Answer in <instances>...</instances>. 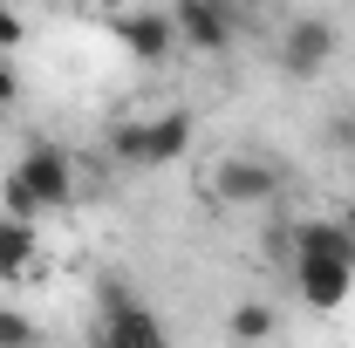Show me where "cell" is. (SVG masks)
<instances>
[{"label": "cell", "instance_id": "11", "mask_svg": "<svg viewBox=\"0 0 355 348\" xmlns=\"http://www.w3.org/2000/svg\"><path fill=\"white\" fill-rule=\"evenodd\" d=\"M0 348H35V321L21 307H0Z\"/></svg>", "mask_w": 355, "mask_h": 348}, {"label": "cell", "instance_id": "13", "mask_svg": "<svg viewBox=\"0 0 355 348\" xmlns=\"http://www.w3.org/2000/svg\"><path fill=\"white\" fill-rule=\"evenodd\" d=\"M21 103V76H14V62H0V110H14Z\"/></svg>", "mask_w": 355, "mask_h": 348}, {"label": "cell", "instance_id": "3", "mask_svg": "<svg viewBox=\"0 0 355 348\" xmlns=\"http://www.w3.org/2000/svg\"><path fill=\"white\" fill-rule=\"evenodd\" d=\"M171 28H178V48H191V55H225V48L239 42V7H232V0H178Z\"/></svg>", "mask_w": 355, "mask_h": 348}, {"label": "cell", "instance_id": "10", "mask_svg": "<svg viewBox=\"0 0 355 348\" xmlns=\"http://www.w3.org/2000/svg\"><path fill=\"white\" fill-rule=\"evenodd\" d=\"M225 335H232L239 348H260L266 335H273V307H266V301H239L232 321H225Z\"/></svg>", "mask_w": 355, "mask_h": 348}, {"label": "cell", "instance_id": "9", "mask_svg": "<svg viewBox=\"0 0 355 348\" xmlns=\"http://www.w3.org/2000/svg\"><path fill=\"white\" fill-rule=\"evenodd\" d=\"M35 253H42L35 225H28V218H7V212H0V280H21V273L35 266Z\"/></svg>", "mask_w": 355, "mask_h": 348}, {"label": "cell", "instance_id": "6", "mask_svg": "<svg viewBox=\"0 0 355 348\" xmlns=\"http://www.w3.org/2000/svg\"><path fill=\"white\" fill-rule=\"evenodd\" d=\"M110 28H116L123 55H137L144 69L171 62V48H178V28H171V14H157V7H130V14H116Z\"/></svg>", "mask_w": 355, "mask_h": 348}, {"label": "cell", "instance_id": "2", "mask_svg": "<svg viewBox=\"0 0 355 348\" xmlns=\"http://www.w3.org/2000/svg\"><path fill=\"white\" fill-rule=\"evenodd\" d=\"M294 294L314 314H335L355 294V260L349 253H308V246H294Z\"/></svg>", "mask_w": 355, "mask_h": 348}, {"label": "cell", "instance_id": "14", "mask_svg": "<svg viewBox=\"0 0 355 348\" xmlns=\"http://www.w3.org/2000/svg\"><path fill=\"white\" fill-rule=\"evenodd\" d=\"M83 348H103V342H83Z\"/></svg>", "mask_w": 355, "mask_h": 348}, {"label": "cell", "instance_id": "8", "mask_svg": "<svg viewBox=\"0 0 355 348\" xmlns=\"http://www.w3.org/2000/svg\"><path fill=\"white\" fill-rule=\"evenodd\" d=\"M184 143H191V116H184V110H164V116L144 123V150H137V164H171V157H184Z\"/></svg>", "mask_w": 355, "mask_h": 348}, {"label": "cell", "instance_id": "5", "mask_svg": "<svg viewBox=\"0 0 355 348\" xmlns=\"http://www.w3.org/2000/svg\"><path fill=\"white\" fill-rule=\"evenodd\" d=\"M280 184H287V171L273 157H253V150H232L219 171H212V191H219L225 205H273Z\"/></svg>", "mask_w": 355, "mask_h": 348}, {"label": "cell", "instance_id": "7", "mask_svg": "<svg viewBox=\"0 0 355 348\" xmlns=\"http://www.w3.org/2000/svg\"><path fill=\"white\" fill-rule=\"evenodd\" d=\"M328 62H335V28H328L321 14L294 21V28H287V42H280V69H287L294 82H314Z\"/></svg>", "mask_w": 355, "mask_h": 348}, {"label": "cell", "instance_id": "1", "mask_svg": "<svg viewBox=\"0 0 355 348\" xmlns=\"http://www.w3.org/2000/svg\"><path fill=\"white\" fill-rule=\"evenodd\" d=\"M14 191H28V205L35 212H55V205H69L76 198V164H69V150L62 143H28L21 150V164L7 171Z\"/></svg>", "mask_w": 355, "mask_h": 348}, {"label": "cell", "instance_id": "4", "mask_svg": "<svg viewBox=\"0 0 355 348\" xmlns=\"http://www.w3.org/2000/svg\"><path fill=\"white\" fill-rule=\"evenodd\" d=\"M96 342L103 348H171V335H164V321L137 301V294L103 287V328H96Z\"/></svg>", "mask_w": 355, "mask_h": 348}, {"label": "cell", "instance_id": "12", "mask_svg": "<svg viewBox=\"0 0 355 348\" xmlns=\"http://www.w3.org/2000/svg\"><path fill=\"white\" fill-rule=\"evenodd\" d=\"M21 42H28V21H21V14H14V7L0 0V62H7V55H14Z\"/></svg>", "mask_w": 355, "mask_h": 348}]
</instances>
